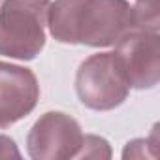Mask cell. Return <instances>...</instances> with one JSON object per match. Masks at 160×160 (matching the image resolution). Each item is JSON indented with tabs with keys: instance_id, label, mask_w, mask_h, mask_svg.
Returning <instances> with one entry per match:
<instances>
[{
	"instance_id": "cell-1",
	"label": "cell",
	"mask_w": 160,
	"mask_h": 160,
	"mask_svg": "<svg viewBox=\"0 0 160 160\" xmlns=\"http://www.w3.org/2000/svg\"><path fill=\"white\" fill-rule=\"evenodd\" d=\"M47 27L60 43L109 47L132 30L130 4L126 0H55L47 10Z\"/></svg>"
},
{
	"instance_id": "cell-2",
	"label": "cell",
	"mask_w": 160,
	"mask_h": 160,
	"mask_svg": "<svg viewBox=\"0 0 160 160\" xmlns=\"http://www.w3.org/2000/svg\"><path fill=\"white\" fill-rule=\"evenodd\" d=\"M49 0H4L0 6V55L32 60L45 45Z\"/></svg>"
},
{
	"instance_id": "cell-3",
	"label": "cell",
	"mask_w": 160,
	"mask_h": 160,
	"mask_svg": "<svg viewBox=\"0 0 160 160\" xmlns=\"http://www.w3.org/2000/svg\"><path fill=\"white\" fill-rule=\"evenodd\" d=\"M75 92L94 111L119 108L128 96V85L117 70L113 53H96L81 62L75 73Z\"/></svg>"
},
{
	"instance_id": "cell-4",
	"label": "cell",
	"mask_w": 160,
	"mask_h": 160,
	"mask_svg": "<svg viewBox=\"0 0 160 160\" xmlns=\"http://www.w3.org/2000/svg\"><path fill=\"white\" fill-rule=\"evenodd\" d=\"M113 58L128 89L147 91L158 85L160 77L158 32H141V30L126 32L115 43Z\"/></svg>"
},
{
	"instance_id": "cell-5",
	"label": "cell",
	"mask_w": 160,
	"mask_h": 160,
	"mask_svg": "<svg viewBox=\"0 0 160 160\" xmlns=\"http://www.w3.org/2000/svg\"><path fill=\"white\" fill-rule=\"evenodd\" d=\"M83 141L79 122L62 113H43L28 132L27 149L34 160H68L75 158Z\"/></svg>"
},
{
	"instance_id": "cell-6",
	"label": "cell",
	"mask_w": 160,
	"mask_h": 160,
	"mask_svg": "<svg viewBox=\"0 0 160 160\" xmlns=\"http://www.w3.org/2000/svg\"><path fill=\"white\" fill-rule=\"evenodd\" d=\"M40 85L32 70L0 62V128L27 117L38 104Z\"/></svg>"
},
{
	"instance_id": "cell-7",
	"label": "cell",
	"mask_w": 160,
	"mask_h": 160,
	"mask_svg": "<svg viewBox=\"0 0 160 160\" xmlns=\"http://www.w3.org/2000/svg\"><path fill=\"white\" fill-rule=\"evenodd\" d=\"M160 2L158 0H138L136 6L130 8L132 30L141 32H158L160 27Z\"/></svg>"
},
{
	"instance_id": "cell-8",
	"label": "cell",
	"mask_w": 160,
	"mask_h": 160,
	"mask_svg": "<svg viewBox=\"0 0 160 160\" xmlns=\"http://www.w3.org/2000/svg\"><path fill=\"white\" fill-rule=\"evenodd\" d=\"M109 156H111L109 143L98 136H83L81 147L75 154V158H100V160Z\"/></svg>"
},
{
	"instance_id": "cell-9",
	"label": "cell",
	"mask_w": 160,
	"mask_h": 160,
	"mask_svg": "<svg viewBox=\"0 0 160 160\" xmlns=\"http://www.w3.org/2000/svg\"><path fill=\"white\" fill-rule=\"evenodd\" d=\"M0 158H21L15 141L8 136H0Z\"/></svg>"
}]
</instances>
